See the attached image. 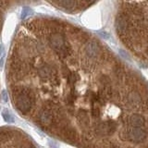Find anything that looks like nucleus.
Segmentation results:
<instances>
[{
    "instance_id": "1",
    "label": "nucleus",
    "mask_w": 148,
    "mask_h": 148,
    "mask_svg": "<svg viewBox=\"0 0 148 148\" xmlns=\"http://www.w3.org/2000/svg\"><path fill=\"white\" fill-rule=\"evenodd\" d=\"M33 145L30 137L16 127L0 128V147H22Z\"/></svg>"
},
{
    "instance_id": "2",
    "label": "nucleus",
    "mask_w": 148,
    "mask_h": 148,
    "mask_svg": "<svg viewBox=\"0 0 148 148\" xmlns=\"http://www.w3.org/2000/svg\"><path fill=\"white\" fill-rule=\"evenodd\" d=\"M125 134L127 135V138L135 143H141L145 141L147 137V131L145 129H142L141 127H134L131 126L127 128Z\"/></svg>"
},
{
    "instance_id": "3",
    "label": "nucleus",
    "mask_w": 148,
    "mask_h": 148,
    "mask_svg": "<svg viewBox=\"0 0 148 148\" xmlns=\"http://www.w3.org/2000/svg\"><path fill=\"white\" fill-rule=\"evenodd\" d=\"M117 130V124L114 122L113 120H106V121H101L98 123L94 131L100 136H108L111 135Z\"/></svg>"
},
{
    "instance_id": "4",
    "label": "nucleus",
    "mask_w": 148,
    "mask_h": 148,
    "mask_svg": "<svg viewBox=\"0 0 148 148\" xmlns=\"http://www.w3.org/2000/svg\"><path fill=\"white\" fill-rule=\"evenodd\" d=\"M17 0H0V35L3 29L4 22L9 9L14 6Z\"/></svg>"
},
{
    "instance_id": "5",
    "label": "nucleus",
    "mask_w": 148,
    "mask_h": 148,
    "mask_svg": "<svg viewBox=\"0 0 148 148\" xmlns=\"http://www.w3.org/2000/svg\"><path fill=\"white\" fill-rule=\"evenodd\" d=\"M84 51H85V54L88 56L90 58H96L100 51L99 44H98L96 42H94V41L89 42V43L85 45Z\"/></svg>"
},
{
    "instance_id": "6",
    "label": "nucleus",
    "mask_w": 148,
    "mask_h": 148,
    "mask_svg": "<svg viewBox=\"0 0 148 148\" xmlns=\"http://www.w3.org/2000/svg\"><path fill=\"white\" fill-rule=\"evenodd\" d=\"M129 123L134 127H143L145 124V119L140 114H133L129 119Z\"/></svg>"
},
{
    "instance_id": "7",
    "label": "nucleus",
    "mask_w": 148,
    "mask_h": 148,
    "mask_svg": "<svg viewBox=\"0 0 148 148\" xmlns=\"http://www.w3.org/2000/svg\"><path fill=\"white\" fill-rule=\"evenodd\" d=\"M128 28V21L127 19L123 16H119L116 20V29L119 33H123L127 31Z\"/></svg>"
},
{
    "instance_id": "8",
    "label": "nucleus",
    "mask_w": 148,
    "mask_h": 148,
    "mask_svg": "<svg viewBox=\"0 0 148 148\" xmlns=\"http://www.w3.org/2000/svg\"><path fill=\"white\" fill-rule=\"evenodd\" d=\"M127 102L130 105L135 106V105H139L142 102V97L140 96V94L135 92V91H132L130 92L127 96Z\"/></svg>"
},
{
    "instance_id": "9",
    "label": "nucleus",
    "mask_w": 148,
    "mask_h": 148,
    "mask_svg": "<svg viewBox=\"0 0 148 148\" xmlns=\"http://www.w3.org/2000/svg\"><path fill=\"white\" fill-rule=\"evenodd\" d=\"M77 117L78 122L80 125H83V126H87L90 123V119H89V114L85 110H79L76 114Z\"/></svg>"
},
{
    "instance_id": "10",
    "label": "nucleus",
    "mask_w": 148,
    "mask_h": 148,
    "mask_svg": "<svg viewBox=\"0 0 148 148\" xmlns=\"http://www.w3.org/2000/svg\"><path fill=\"white\" fill-rule=\"evenodd\" d=\"M82 1H85V2H88V1H91V0H82Z\"/></svg>"
}]
</instances>
